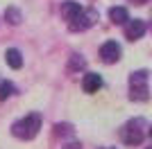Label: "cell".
Listing matches in <instances>:
<instances>
[{
	"instance_id": "cell-1",
	"label": "cell",
	"mask_w": 152,
	"mask_h": 149,
	"mask_svg": "<svg viewBox=\"0 0 152 149\" xmlns=\"http://www.w3.org/2000/svg\"><path fill=\"white\" fill-rule=\"evenodd\" d=\"M41 124H43V118H41V113H30L25 118L16 120L12 124V133L20 140H32V138H37V133L41 131Z\"/></svg>"
},
{
	"instance_id": "cell-2",
	"label": "cell",
	"mask_w": 152,
	"mask_h": 149,
	"mask_svg": "<svg viewBox=\"0 0 152 149\" xmlns=\"http://www.w3.org/2000/svg\"><path fill=\"white\" fill-rule=\"evenodd\" d=\"M148 129H150V122L145 118H134L123 127L121 136H123V142L129 145V147H136L141 145L143 140L148 138Z\"/></svg>"
},
{
	"instance_id": "cell-3",
	"label": "cell",
	"mask_w": 152,
	"mask_h": 149,
	"mask_svg": "<svg viewBox=\"0 0 152 149\" xmlns=\"http://www.w3.org/2000/svg\"><path fill=\"white\" fill-rule=\"evenodd\" d=\"M129 97L136 102H145L150 97V88H148V70H136L129 74Z\"/></svg>"
},
{
	"instance_id": "cell-4",
	"label": "cell",
	"mask_w": 152,
	"mask_h": 149,
	"mask_svg": "<svg viewBox=\"0 0 152 149\" xmlns=\"http://www.w3.org/2000/svg\"><path fill=\"white\" fill-rule=\"evenodd\" d=\"M95 20H98V12H95V9H82V12L68 23V27H70V32H84V30H89Z\"/></svg>"
},
{
	"instance_id": "cell-5",
	"label": "cell",
	"mask_w": 152,
	"mask_h": 149,
	"mask_svg": "<svg viewBox=\"0 0 152 149\" xmlns=\"http://www.w3.org/2000/svg\"><path fill=\"white\" fill-rule=\"evenodd\" d=\"M100 59L104 63H116L118 59H121V45L116 43V41H107V43H102Z\"/></svg>"
},
{
	"instance_id": "cell-6",
	"label": "cell",
	"mask_w": 152,
	"mask_h": 149,
	"mask_svg": "<svg viewBox=\"0 0 152 149\" xmlns=\"http://www.w3.org/2000/svg\"><path fill=\"white\" fill-rule=\"evenodd\" d=\"M143 34H145V20L129 18L125 23V36L129 38V41H136V38H141Z\"/></svg>"
},
{
	"instance_id": "cell-7",
	"label": "cell",
	"mask_w": 152,
	"mask_h": 149,
	"mask_svg": "<svg viewBox=\"0 0 152 149\" xmlns=\"http://www.w3.org/2000/svg\"><path fill=\"white\" fill-rule=\"evenodd\" d=\"M82 88H84V93H98L102 88V77L98 72H86L82 79Z\"/></svg>"
},
{
	"instance_id": "cell-8",
	"label": "cell",
	"mask_w": 152,
	"mask_h": 149,
	"mask_svg": "<svg viewBox=\"0 0 152 149\" xmlns=\"http://www.w3.org/2000/svg\"><path fill=\"white\" fill-rule=\"evenodd\" d=\"M59 12H61V16L66 20H73L77 16V14L82 12V5H80V2H75V0H66V2H61V7H59Z\"/></svg>"
},
{
	"instance_id": "cell-9",
	"label": "cell",
	"mask_w": 152,
	"mask_h": 149,
	"mask_svg": "<svg viewBox=\"0 0 152 149\" xmlns=\"http://www.w3.org/2000/svg\"><path fill=\"white\" fill-rule=\"evenodd\" d=\"M5 61H7V66H9V68L18 70L20 66H23V54H20V50L9 48V50L5 52Z\"/></svg>"
},
{
	"instance_id": "cell-10",
	"label": "cell",
	"mask_w": 152,
	"mask_h": 149,
	"mask_svg": "<svg viewBox=\"0 0 152 149\" xmlns=\"http://www.w3.org/2000/svg\"><path fill=\"white\" fill-rule=\"evenodd\" d=\"M109 18H111V23L123 25V23L129 20V14H127L125 7H111V9H109Z\"/></svg>"
},
{
	"instance_id": "cell-11",
	"label": "cell",
	"mask_w": 152,
	"mask_h": 149,
	"mask_svg": "<svg viewBox=\"0 0 152 149\" xmlns=\"http://www.w3.org/2000/svg\"><path fill=\"white\" fill-rule=\"evenodd\" d=\"M5 20L9 25H20V20H23V14L16 9V7H7L5 9Z\"/></svg>"
},
{
	"instance_id": "cell-12",
	"label": "cell",
	"mask_w": 152,
	"mask_h": 149,
	"mask_svg": "<svg viewBox=\"0 0 152 149\" xmlns=\"http://www.w3.org/2000/svg\"><path fill=\"white\" fill-rule=\"evenodd\" d=\"M16 93V86H14L12 81H0V99L5 102L7 97H12Z\"/></svg>"
},
{
	"instance_id": "cell-13",
	"label": "cell",
	"mask_w": 152,
	"mask_h": 149,
	"mask_svg": "<svg viewBox=\"0 0 152 149\" xmlns=\"http://www.w3.org/2000/svg\"><path fill=\"white\" fill-rule=\"evenodd\" d=\"M70 68H84V59H80L77 54H73V61H70Z\"/></svg>"
},
{
	"instance_id": "cell-14",
	"label": "cell",
	"mask_w": 152,
	"mask_h": 149,
	"mask_svg": "<svg viewBox=\"0 0 152 149\" xmlns=\"http://www.w3.org/2000/svg\"><path fill=\"white\" fill-rule=\"evenodd\" d=\"M61 149H82V145L80 142H68V145H64Z\"/></svg>"
},
{
	"instance_id": "cell-15",
	"label": "cell",
	"mask_w": 152,
	"mask_h": 149,
	"mask_svg": "<svg viewBox=\"0 0 152 149\" xmlns=\"http://www.w3.org/2000/svg\"><path fill=\"white\" fill-rule=\"evenodd\" d=\"M132 2H134V5H145L148 0H132Z\"/></svg>"
},
{
	"instance_id": "cell-16",
	"label": "cell",
	"mask_w": 152,
	"mask_h": 149,
	"mask_svg": "<svg viewBox=\"0 0 152 149\" xmlns=\"http://www.w3.org/2000/svg\"><path fill=\"white\" fill-rule=\"evenodd\" d=\"M104 149H114V147H104Z\"/></svg>"
},
{
	"instance_id": "cell-17",
	"label": "cell",
	"mask_w": 152,
	"mask_h": 149,
	"mask_svg": "<svg viewBox=\"0 0 152 149\" xmlns=\"http://www.w3.org/2000/svg\"><path fill=\"white\" fill-rule=\"evenodd\" d=\"M148 149H150V147H148Z\"/></svg>"
}]
</instances>
